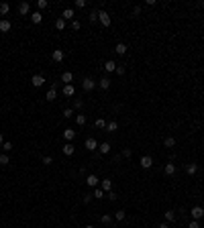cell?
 <instances>
[{"mask_svg": "<svg viewBox=\"0 0 204 228\" xmlns=\"http://www.w3.org/2000/svg\"><path fill=\"white\" fill-rule=\"evenodd\" d=\"M190 216H192V220H200V218H204V208L202 206H194V208L190 210Z\"/></svg>", "mask_w": 204, "mask_h": 228, "instance_id": "1", "label": "cell"}, {"mask_svg": "<svg viewBox=\"0 0 204 228\" xmlns=\"http://www.w3.org/2000/svg\"><path fill=\"white\" fill-rule=\"evenodd\" d=\"M31 84H33V88H41L43 84H45V75L41 74H35L33 78H31Z\"/></svg>", "mask_w": 204, "mask_h": 228, "instance_id": "2", "label": "cell"}, {"mask_svg": "<svg viewBox=\"0 0 204 228\" xmlns=\"http://www.w3.org/2000/svg\"><path fill=\"white\" fill-rule=\"evenodd\" d=\"M82 88L86 90V92H92L96 88V81L92 80V78H84V81H82Z\"/></svg>", "mask_w": 204, "mask_h": 228, "instance_id": "3", "label": "cell"}, {"mask_svg": "<svg viewBox=\"0 0 204 228\" xmlns=\"http://www.w3.org/2000/svg\"><path fill=\"white\" fill-rule=\"evenodd\" d=\"M98 20L102 22V27H110V14L108 12L100 10V12H98Z\"/></svg>", "mask_w": 204, "mask_h": 228, "instance_id": "4", "label": "cell"}, {"mask_svg": "<svg viewBox=\"0 0 204 228\" xmlns=\"http://www.w3.org/2000/svg\"><path fill=\"white\" fill-rule=\"evenodd\" d=\"M84 145H86V149H88V151H96V149H98V141H96L94 136H88Z\"/></svg>", "mask_w": 204, "mask_h": 228, "instance_id": "5", "label": "cell"}, {"mask_svg": "<svg viewBox=\"0 0 204 228\" xmlns=\"http://www.w3.org/2000/svg\"><path fill=\"white\" fill-rule=\"evenodd\" d=\"M139 163H141V167H143V169H151V165H153V159H151L149 155H143Z\"/></svg>", "mask_w": 204, "mask_h": 228, "instance_id": "6", "label": "cell"}, {"mask_svg": "<svg viewBox=\"0 0 204 228\" xmlns=\"http://www.w3.org/2000/svg\"><path fill=\"white\" fill-rule=\"evenodd\" d=\"M61 81H63L65 86H69V84L74 81V74H72V71H63V74H61Z\"/></svg>", "mask_w": 204, "mask_h": 228, "instance_id": "7", "label": "cell"}, {"mask_svg": "<svg viewBox=\"0 0 204 228\" xmlns=\"http://www.w3.org/2000/svg\"><path fill=\"white\" fill-rule=\"evenodd\" d=\"M61 94L65 96V98H72V96L76 94V88H74V84H69V86H63V92Z\"/></svg>", "mask_w": 204, "mask_h": 228, "instance_id": "8", "label": "cell"}, {"mask_svg": "<svg viewBox=\"0 0 204 228\" xmlns=\"http://www.w3.org/2000/svg\"><path fill=\"white\" fill-rule=\"evenodd\" d=\"M51 57H53V61H55V63H61L65 55H63V51H61V49H53V55H51Z\"/></svg>", "mask_w": 204, "mask_h": 228, "instance_id": "9", "label": "cell"}, {"mask_svg": "<svg viewBox=\"0 0 204 228\" xmlns=\"http://www.w3.org/2000/svg\"><path fill=\"white\" fill-rule=\"evenodd\" d=\"M163 173L165 175H176V165H174V163H167V165H165V167H163Z\"/></svg>", "mask_w": 204, "mask_h": 228, "instance_id": "10", "label": "cell"}, {"mask_svg": "<svg viewBox=\"0 0 204 228\" xmlns=\"http://www.w3.org/2000/svg\"><path fill=\"white\" fill-rule=\"evenodd\" d=\"M10 27H12V25H10V20H6V19L0 20V31H2V33H8V31H10Z\"/></svg>", "mask_w": 204, "mask_h": 228, "instance_id": "11", "label": "cell"}, {"mask_svg": "<svg viewBox=\"0 0 204 228\" xmlns=\"http://www.w3.org/2000/svg\"><path fill=\"white\" fill-rule=\"evenodd\" d=\"M61 151H63V155H74V151H76V147L74 145H72V143H68V145H63V149H61Z\"/></svg>", "mask_w": 204, "mask_h": 228, "instance_id": "12", "label": "cell"}, {"mask_svg": "<svg viewBox=\"0 0 204 228\" xmlns=\"http://www.w3.org/2000/svg\"><path fill=\"white\" fill-rule=\"evenodd\" d=\"M74 136H76V130H74V128H65V130H63V139H65V141H72Z\"/></svg>", "mask_w": 204, "mask_h": 228, "instance_id": "13", "label": "cell"}, {"mask_svg": "<svg viewBox=\"0 0 204 228\" xmlns=\"http://www.w3.org/2000/svg\"><path fill=\"white\" fill-rule=\"evenodd\" d=\"M61 19L63 20H72L74 19V10H72V8H65V10L61 12Z\"/></svg>", "mask_w": 204, "mask_h": 228, "instance_id": "14", "label": "cell"}, {"mask_svg": "<svg viewBox=\"0 0 204 228\" xmlns=\"http://www.w3.org/2000/svg\"><path fill=\"white\" fill-rule=\"evenodd\" d=\"M86 183H88L90 188H96V185H98V177H96V175H88V177H86Z\"/></svg>", "mask_w": 204, "mask_h": 228, "instance_id": "15", "label": "cell"}, {"mask_svg": "<svg viewBox=\"0 0 204 228\" xmlns=\"http://www.w3.org/2000/svg\"><path fill=\"white\" fill-rule=\"evenodd\" d=\"M127 49H129V47H127L125 43H116L114 51H116V53H118V55H125V53H127Z\"/></svg>", "mask_w": 204, "mask_h": 228, "instance_id": "16", "label": "cell"}, {"mask_svg": "<svg viewBox=\"0 0 204 228\" xmlns=\"http://www.w3.org/2000/svg\"><path fill=\"white\" fill-rule=\"evenodd\" d=\"M98 151H100L102 155L110 153V143H100V145H98Z\"/></svg>", "mask_w": 204, "mask_h": 228, "instance_id": "17", "label": "cell"}, {"mask_svg": "<svg viewBox=\"0 0 204 228\" xmlns=\"http://www.w3.org/2000/svg\"><path fill=\"white\" fill-rule=\"evenodd\" d=\"M55 98H57V92H55V88H49V92H47V96H45V100H47V102H53Z\"/></svg>", "mask_w": 204, "mask_h": 228, "instance_id": "18", "label": "cell"}, {"mask_svg": "<svg viewBox=\"0 0 204 228\" xmlns=\"http://www.w3.org/2000/svg\"><path fill=\"white\" fill-rule=\"evenodd\" d=\"M186 171H188V175H194L198 171V163H188V165H186Z\"/></svg>", "mask_w": 204, "mask_h": 228, "instance_id": "19", "label": "cell"}, {"mask_svg": "<svg viewBox=\"0 0 204 228\" xmlns=\"http://www.w3.org/2000/svg\"><path fill=\"white\" fill-rule=\"evenodd\" d=\"M31 20H33L35 25H39L41 20H43V14H41V12H39V10H35V12H33V14H31Z\"/></svg>", "mask_w": 204, "mask_h": 228, "instance_id": "20", "label": "cell"}, {"mask_svg": "<svg viewBox=\"0 0 204 228\" xmlns=\"http://www.w3.org/2000/svg\"><path fill=\"white\" fill-rule=\"evenodd\" d=\"M163 216H165V222H167V224L176 220V212H174V210H167V212H165Z\"/></svg>", "mask_w": 204, "mask_h": 228, "instance_id": "21", "label": "cell"}, {"mask_svg": "<svg viewBox=\"0 0 204 228\" xmlns=\"http://www.w3.org/2000/svg\"><path fill=\"white\" fill-rule=\"evenodd\" d=\"M104 69H106V71H116V63L112 59H108L106 63H104Z\"/></svg>", "mask_w": 204, "mask_h": 228, "instance_id": "22", "label": "cell"}, {"mask_svg": "<svg viewBox=\"0 0 204 228\" xmlns=\"http://www.w3.org/2000/svg\"><path fill=\"white\" fill-rule=\"evenodd\" d=\"M98 86H100V90H108L110 88V80L108 78H102V80L98 81Z\"/></svg>", "mask_w": 204, "mask_h": 228, "instance_id": "23", "label": "cell"}, {"mask_svg": "<svg viewBox=\"0 0 204 228\" xmlns=\"http://www.w3.org/2000/svg\"><path fill=\"white\" fill-rule=\"evenodd\" d=\"M163 145H165L167 149L176 147V139H174V136H165V141H163Z\"/></svg>", "mask_w": 204, "mask_h": 228, "instance_id": "24", "label": "cell"}, {"mask_svg": "<svg viewBox=\"0 0 204 228\" xmlns=\"http://www.w3.org/2000/svg\"><path fill=\"white\" fill-rule=\"evenodd\" d=\"M19 14H29V4L27 2H20L19 4Z\"/></svg>", "mask_w": 204, "mask_h": 228, "instance_id": "25", "label": "cell"}, {"mask_svg": "<svg viewBox=\"0 0 204 228\" xmlns=\"http://www.w3.org/2000/svg\"><path fill=\"white\" fill-rule=\"evenodd\" d=\"M8 12H10V4H6V2H2V4H0V14L4 16V14H8Z\"/></svg>", "mask_w": 204, "mask_h": 228, "instance_id": "26", "label": "cell"}, {"mask_svg": "<svg viewBox=\"0 0 204 228\" xmlns=\"http://www.w3.org/2000/svg\"><path fill=\"white\" fill-rule=\"evenodd\" d=\"M102 189H104V192H110V189H112V181L110 179H102Z\"/></svg>", "mask_w": 204, "mask_h": 228, "instance_id": "27", "label": "cell"}, {"mask_svg": "<svg viewBox=\"0 0 204 228\" xmlns=\"http://www.w3.org/2000/svg\"><path fill=\"white\" fill-rule=\"evenodd\" d=\"M125 218H127L125 210H116V212H114V220H118V222H121V220H125Z\"/></svg>", "mask_w": 204, "mask_h": 228, "instance_id": "28", "label": "cell"}, {"mask_svg": "<svg viewBox=\"0 0 204 228\" xmlns=\"http://www.w3.org/2000/svg\"><path fill=\"white\" fill-rule=\"evenodd\" d=\"M116 128H118V122H116V120H112V122L106 124V130H108V133H114Z\"/></svg>", "mask_w": 204, "mask_h": 228, "instance_id": "29", "label": "cell"}, {"mask_svg": "<svg viewBox=\"0 0 204 228\" xmlns=\"http://www.w3.org/2000/svg\"><path fill=\"white\" fill-rule=\"evenodd\" d=\"M92 195H94L96 200H102V198H104V189H102V188H96V189H94V194H92Z\"/></svg>", "mask_w": 204, "mask_h": 228, "instance_id": "30", "label": "cell"}, {"mask_svg": "<svg viewBox=\"0 0 204 228\" xmlns=\"http://www.w3.org/2000/svg\"><path fill=\"white\" fill-rule=\"evenodd\" d=\"M55 29H57V31H63V29H65V20L57 19V20H55Z\"/></svg>", "mask_w": 204, "mask_h": 228, "instance_id": "31", "label": "cell"}, {"mask_svg": "<svg viewBox=\"0 0 204 228\" xmlns=\"http://www.w3.org/2000/svg\"><path fill=\"white\" fill-rule=\"evenodd\" d=\"M94 126H96V128H106V120H104V118H96Z\"/></svg>", "mask_w": 204, "mask_h": 228, "instance_id": "32", "label": "cell"}, {"mask_svg": "<svg viewBox=\"0 0 204 228\" xmlns=\"http://www.w3.org/2000/svg\"><path fill=\"white\" fill-rule=\"evenodd\" d=\"M76 122H78L80 126H84V124H86V114H78V116H76Z\"/></svg>", "mask_w": 204, "mask_h": 228, "instance_id": "33", "label": "cell"}, {"mask_svg": "<svg viewBox=\"0 0 204 228\" xmlns=\"http://www.w3.org/2000/svg\"><path fill=\"white\" fill-rule=\"evenodd\" d=\"M47 6H49L47 0H37V8H41V10H43V8H47Z\"/></svg>", "mask_w": 204, "mask_h": 228, "instance_id": "34", "label": "cell"}, {"mask_svg": "<svg viewBox=\"0 0 204 228\" xmlns=\"http://www.w3.org/2000/svg\"><path fill=\"white\" fill-rule=\"evenodd\" d=\"M63 116H65V118H72V116H74V110H72V108H65V110H63Z\"/></svg>", "mask_w": 204, "mask_h": 228, "instance_id": "35", "label": "cell"}, {"mask_svg": "<svg viewBox=\"0 0 204 228\" xmlns=\"http://www.w3.org/2000/svg\"><path fill=\"white\" fill-rule=\"evenodd\" d=\"M6 163H8V155L0 153V165H6Z\"/></svg>", "mask_w": 204, "mask_h": 228, "instance_id": "36", "label": "cell"}, {"mask_svg": "<svg viewBox=\"0 0 204 228\" xmlns=\"http://www.w3.org/2000/svg\"><path fill=\"white\" fill-rule=\"evenodd\" d=\"M82 106H84V102H82L80 98H76V100H74V108H78V110H80Z\"/></svg>", "mask_w": 204, "mask_h": 228, "instance_id": "37", "label": "cell"}, {"mask_svg": "<svg viewBox=\"0 0 204 228\" xmlns=\"http://www.w3.org/2000/svg\"><path fill=\"white\" fill-rule=\"evenodd\" d=\"M51 163H53V159H51L49 155H45V157H43V165H51Z\"/></svg>", "mask_w": 204, "mask_h": 228, "instance_id": "38", "label": "cell"}, {"mask_svg": "<svg viewBox=\"0 0 204 228\" xmlns=\"http://www.w3.org/2000/svg\"><path fill=\"white\" fill-rule=\"evenodd\" d=\"M188 228H200V220H192Z\"/></svg>", "mask_w": 204, "mask_h": 228, "instance_id": "39", "label": "cell"}, {"mask_svg": "<svg viewBox=\"0 0 204 228\" xmlns=\"http://www.w3.org/2000/svg\"><path fill=\"white\" fill-rule=\"evenodd\" d=\"M2 149H4V151H10V149H12V143L4 141V145H2Z\"/></svg>", "mask_w": 204, "mask_h": 228, "instance_id": "40", "label": "cell"}, {"mask_svg": "<svg viewBox=\"0 0 204 228\" xmlns=\"http://www.w3.org/2000/svg\"><path fill=\"white\" fill-rule=\"evenodd\" d=\"M76 6H78V8H84V6H86V0H76Z\"/></svg>", "mask_w": 204, "mask_h": 228, "instance_id": "41", "label": "cell"}, {"mask_svg": "<svg viewBox=\"0 0 204 228\" xmlns=\"http://www.w3.org/2000/svg\"><path fill=\"white\" fill-rule=\"evenodd\" d=\"M72 29L78 31V29H80V20H72Z\"/></svg>", "mask_w": 204, "mask_h": 228, "instance_id": "42", "label": "cell"}, {"mask_svg": "<svg viewBox=\"0 0 204 228\" xmlns=\"http://www.w3.org/2000/svg\"><path fill=\"white\" fill-rule=\"evenodd\" d=\"M92 198H94V195L86 194V195H84V204H90V202H92Z\"/></svg>", "mask_w": 204, "mask_h": 228, "instance_id": "43", "label": "cell"}, {"mask_svg": "<svg viewBox=\"0 0 204 228\" xmlns=\"http://www.w3.org/2000/svg\"><path fill=\"white\" fill-rule=\"evenodd\" d=\"M110 220H112V218H110V216L108 214H104V216H102V222H104V224H108V222Z\"/></svg>", "mask_w": 204, "mask_h": 228, "instance_id": "44", "label": "cell"}, {"mask_svg": "<svg viewBox=\"0 0 204 228\" xmlns=\"http://www.w3.org/2000/svg\"><path fill=\"white\" fill-rule=\"evenodd\" d=\"M116 74L122 75V74H125V67H122V65H116Z\"/></svg>", "mask_w": 204, "mask_h": 228, "instance_id": "45", "label": "cell"}, {"mask_svg": "<svg viewBox=\"0 0 204 228\" xmlns=\"http://www.w3.org/2000/svg\"><path fill=\"white\" fill-rule=\"evenodd\" d=\"M90 20H92V22L98 20V12H90Z\"/></svg>", "mask_w": 204, "mask_h": 228, "instance_id": "46", "label": "cell"}, {"mask_svg": "<svg viewBox=\"0 0 204 228\" xmlns=\"http://www.w3.org/2000/svg\"><path fill=\"white\" fill-rule=\"evenodd\" d=\"M108 198H110L112 202H114V200H116V194H114V192H108Z\"/></svg>", "mask_w": 204, "mask_h": 228, "instance_id": "47", "label": "cell"}, {"mask_svg": "<svg viewBox=\"0 0 204 228\" xmlns=\"http://www.w3.org/2000/svg\"><path fill=\"white\" fill-rule=\"evenodd\" d=\"M157 228H170V224H167V222H161V224H159Z\"/></svg>", "mask_w": 204, "mask_h": 228, "instance_id": "48", "label": "cell"}, {"mask_svg": "<svg viewBox=\"0 0 204 228\" xmlns=\"http://www.w3.org/2000/svg\"><path fill=\"white\" fill-rule=\"evenodd\" d=\"M0 145H4V136L2 134H0Z\"/></svg>", "mask_w": 204, "mask_h": 228, "instance_id": "49", "label": "cell"}, {"mask_svg": "<svg viewBox=\"0 0 204 228\" xmlns=\"http://www.w3.org/2000/svg\"><path fill=\"white\" fill-rule=\"evenodd\" d=\"M86 228H94V226H86Z\"/></svg>", "mask_w": 204, "mask_h": 228, "instance_id": "50", "label": "cell"}]
</instances>
